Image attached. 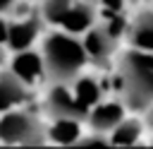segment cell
Wrapping results in <instances>:
<instances>
[{"mask_svg":"<svg viewBox=\"0 0 153 149\" xmlns=\"http://www.w3.org/2000/svg\"><path fill=\"white\" fill-rule=\"evenodd\" d=\"M146 123H148V127L153 130V103L148 106V118H146Z\"/></svg>","mask_w":153,"mask_h":149,"instance_id":"obj_20","label":"cell"},{"mask_svg":"<svg viewBox=\"0 0 153 149\" xmlns=\"http://www.w3.org/2000/svg\"><path fill=\"white\" fill-rule=\"evenodd\" d=\"M7 34H10V24L0 17V46H2V43H7Z\"/></svg>","mask_w":153,"mask_h":149,"instance_id":"obj_18","label":"cell"},{"mask_svg":"<svg viewBox=\"0 0 153 149\" xmlns=\"http://www.w3.org/2000/svg\"><path fill=\"white\" fill-rule=\"evenodd\" d=\"M93 17H96V12H93V7L88 2H72L60 24L69 34H81L93 24Z\"/></svg>","mask_w":153,"mask_h":149,"instance_id":"obj_9","label":"cell"},{"mask_svg":"<svg viewBox=\"0 0 153 149\" xmlns=\"http://www.w3.org/2000/svg\"><path fill=\"white\" fill-rule=\"evenodd\" d=\"M120 84L129 108L148 111L153 103V50H127L120 60Z\"/></svg>","mask_w":153,"mask_h":149,"instance_id":"obj_1","label":"cell"},{"mask_svg":"<svg viewBox=\"0 0 153 149\" xmlns=\"http://www.w3.org/2000/svg\"><path fill=\"white\" fill-rule=\"evenodd\" d=\"M79 123L81 120H74V118H55L50 130H48L50 142L62 144V147H74L81 139V125Z\"/></svg>","mask_w":153,"mask_h":149,"instance_id":"obj_10","label":"cell"},{"mask_svg":"<svg viewBox=\"0 0 153 149\" xmlns=\"http://www.w3.org/2000/svg\"><path fill=\"white\" fill-rule=\"evenodd\" d=\"M81 43H84L88 58H93V60H103L115 50V36H110V31L105 26H88L86 38Z\"/></svg>","mask_w":153,"mask_h":149,"instance_id":"obj_8","label":"cell"},{"mask_svg":"<svg viewBox=\"0 0 153 149\" xmlns=\"http://www.w3.org/2000/svg\"><path fill=\"white\" fill-rule=\"evenodd\" d=\"M129 41L134 48L141 50H153V12H141L131 29H129Z\"/></svg>","mask_w":153,"mask_h":149,"instance_id":"obj_12","label":"cell"},{"mask_svg":"<svg viewBox=\"0 0 153 149\" xmlns=\"http://www.w3.org/2000/svg\"><path fill=\"white\" fill-rule=\"evenodd\" d=\"M0 58H2V53H0Z\"/></svg>","mask_w":153,"mask_h":149,"instance_id":"obj_21","label":"cell"},{"mask_svg":"<svg viewBox=\"0 0 153 149\" xmlns=\"http://www.w3.org/2000/svg\"><path fill=\"white\" fill-rule=\"evenodd\" d=\"M45 111L50 113V118H74V120H86L88 111L76 96L74 91L67 87V82H55L48 99H45Z\"/></svg>","mask_w":153,"mask_h":149,"instance_id":"obj_4","label":"cell"},{"mask_svg":"<svg viewBox=\"0 0 153 149\" xmlns=\"http://www.w3.org/2000/svg\"><path fill=\"white\" fill-rule=\"evenodd\" d=\"M22 82H26V84H31V82H36L43 72H45V65H43V55H38V53H33V50H17V55H14V60H12V67H10Z\"/></svg>","mask_w":153,"mask_h":149,"instance_id":"obj_7","label":"cell"},{"mask_svg":"<svg viewBox=\"0 0 153 149\" xmlns=\"http://www.w3.org/2000/svg\"><path fill=\"white\" fill-rule=\"evenodd\" d=\"M105 29L110 31V36H115V38H117V36L124 31V19H122V17H112V19L105 24Z\"/></svg>","mask_w":153,"mask_h":149,"instance_id":"obj_17","label":"cell"},{"mask_svg":"<svg viewBox=\"0 0 153 149\" xmlns=\"http://www.w3.org/2000/svg\"><path fill=\"white\" fill-rule=\"evenodd\" d=\"M122 120H124V106L117 101H105V103L98 101L88 111V125L91 130L98 132H112Z\"/></svg>","mask_w":153,"mask_h":149,"instance_id":"obj_5","label":"cell"},{"mask_svg":"<svg viewBox=\"0 0 153 149\" xmlns=\"http://www.w3.org/2000/svg\"><path fill=\"white\" fill-rule=\"evenodd\" d=\"M86 48L74 36L65 34H50L43 41V65L50 82H74L81 67L86 65Z\"/></svg>","mask_w":153,"mask_h":149,"instance_id":"obj_2","label":"cell"},{"mask_svg":"<svg viewBox=\"0 0 153 149\" xmlns=\"http://www.w3.org/2000/svg\"><path fill=\"white\" fill-rule=\"evenodd\" d=\"M12 2H14V0H0V14H2L5 10H10V7H12Z\"/></svg>","mask_w":153,"mask_h":149,"instance_id":"obj_19","label":"cell"},{"mask_svg":"<svg viewBox=\"0 0 153 149\" xmlns=\"http://www.w3.org/2000/svg\"><path fill=\"white\" fill-rule=\"evenodd\" d=\"M72 0H43V17L50 22V24H60L65 12L69 10Z\"/></svg>","mask_w":153,"mask_h":149,"instance_id":"obj_15","label":"cell"},{"mask_svg":"<svg viewBox=\"0 0 153 149\" xmlns=\"http://www.w3.org/2000/svg\"><path fill=\"white\" fill-rule=\"evenodd\" d=\"M38 19H22L10 24V34H7V46L17 53V50H26L31 46V41L38 36Z\"/></svg>","mask_w":153,"mask_h":149,"instance_id":"obj_11","label":"cell"},{"mask_svg":"<svg viewBox=\"0 0 153 149\" xmlns=\"http://www.w3.org/2000/svg\"><path fill=\"white\" fill-rule=\"evenodd\" d=\"M141 132H143V123L136 120V118H124L110 135V144L115 147H134L139 139H141Z\"/></svg>","mask_w":153,"mask_h":149,"instance_id":"obj_13","label":"cell"},{"mask_svg":"<svg viewBox=\"0 0 153 149\" xmlns=\"http://www.w3.org/2000/svg\"><path fill=\"white\" fill-rule=\"evenodd\" d=\"M105 144H110V139L105 137V132H98V130H93V135L81 137L76 142V147H105Z\"/></svg>","mask_w":153,"mask_h":149,"instance_id":"obj_16","label":"cell"},{"mask_svg":"<svg viewBox=\"0 0 153 149\" xmlns=\"http://www.w3.org/2000/svg\"><path fill=\"white\" fill-rule=\"evenodd\" d=\"M29 99V87L22 82L12 70L0 74V111H10L17 103H24Z\"/></svg>","mask_w":153,"mask_h":149,"instance_id":"obj_6","label":"cell"},{"mask_svg":"<svg viewBox=\"0 0 153 149\" xmlns=\"http://www.w3.org/2000/svg\"><path fill=\"white\" fill-rule=\"evenodd\" d=\"M48 132L43 125L29 115V113H5L0 118V142L2 144H24V147H36L43 144Z\"/></svg>","mask_w":153,"mask_h":149,"instance_id":"obj_3","label":"cell"},{"mask_svg":"<svg viewBox=\"0 0 153 149\" xmlns=\"http://www.w3.org/2000/svg\"><path fill=\"white\" fill-rule=\"evenodd\" d=\"M72 91H74V96H76L86 108H93V106L98 103V99H100V87H98L96 79H91V77H76L74 84H72Z\"/></svg>","mask_w":153,"mask_h":149,"instance_id":"obj_14","label":"cell"}]
</instances>
